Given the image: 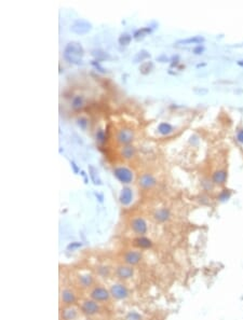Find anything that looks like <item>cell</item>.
<instances>
[{"instance_id": "obj_1", "label": "cell", "mask_w": 243, "mask_h": 320, "mask_svg": "<svg viewBox=\"0 0 243 320\" xmlns=\"http://www.w3.org/2000/svg\"><path fill=\"white\" fill-rule=\"evenodd\" d=\"M83 47L78 42H69L64 50V58L71 64H80L82 62Z\"/></svg>"}, {"instance_id": "obj_2", "label": "cell", "mask_w": 243, "mask_h": 320, "mask_svg": "<svg viewBox=\"0 0 243 320\" xmlns=\"http://www.w3.org/2000/svg\"><path fill=\"white\" fill-rule=\"evenodd\" d=\"M110 296L111 294L109 290L102 287V286H96V287H94L90 291L91 300L97 302V303H105V302H108Z\"/></svg>"}, {"instance_id": "obj_3", "label": "cell", "mask_w": 243, "mask_h": 320, "mask_svg": "<svg viewBox=\"0 0 243 320\" xmlns=\"http://www.w3.org/2000/svg\"><path fill=\"white\" fill-rule=\"evenodd\" d=\"M80 309L87 316H94V315L99 314L101 308H99V305L97 302L93 301V300H85L81 303Z\"/></svg>"}, {"instance_id": "obj_4", "label": "cell", "mask_w": 243, "mask_h": 320, "mask_svg": "<svg viewBox=\"0 0 243 320\" xmlns=\"http://www.w3.org/2000/svg\"><path fill=\"white\" fill-rule=\"evenodd\" d=\"M92 29V25L85 20H78L71 25L70 30L77 35H85Z\"/></svg>"}, {"instance_id": "obj_5", "label": "cell", "mask_w": 243, "mask_h": 320, "mask_svg": "<svg viewBox=\"0 0 243 320\" xmlns=\"http://www.w3.org/2000/svg\"><path fill=\"white\" fill-rule=\"evenodd\" d=\"M110 294L116 300H124L129 296V291L126 286L121 283H113L110 287Z\"/></svg>"}, {"instance_id": "obj_6", "label": "cell", "mask_w": 243, "mask_h": 320, "mask_svg": "<svg viewBox=\"0 0 243 320\" xmlns=\"http://www.w3.org/2000/svg\"><path fill=\"white\" fill-rule=\"evenodd\" d=\"M115 274L120 280H126V279H130L133 277L134 275V269L132 266L126 264H121L118 265L117 269L115 271Z\"/></svg>"}, {"instance_id": "obj_7", "label": "cell", "mask_w": 243, "mask_h": 320, "mask_svg": "<svg viewBox=\"0 0 243 320\" xmlns=\"http://www.w3.org/2000/svg\"><path fill=\"white\" fill-rule=\"evenodd\" d=\"M142 253L140 251H135V250H129L124 253L123 256V262L126 265H130V266H134V265H137L138 263L142 261Z\"/></svg>"}, {"instance_id": "obj_8", "label": "cell", "mask_w": 243, "mask_h": 320, "mask_svg": "<svg viewBox=\"0 0 243 320\" xmlns=\"http://www.w3.org/2000/svg\"><path fill=\"white\" fill-rule=\"evenodd\" d=\"M131 228L137 235L143 236L147 232V223L143 218H135L131 222Z\"/></svg>"}, {"instance_id": "obj_9", "label": "cell", "mask_w": 243, "mask_h": 320, "mask_svg": "<svg viewBox=\"0 0 243 320\" xmlns=\"http://www.w3.org/2000/svg\"><path fill=\"white\" fill-rule=\"evenodd\" d=\"M60 298H61V302H62L65 306L72 305V304H75L77 301L76 293H75L71 289H68V288H65V289H63L62 291H61Z\"/></svg>"}, {"instance_id": "obj_10", "label": "cell", "mask_w": 243, "mask_h": 320, "mask_svg": "<svg viewBox=\"0 0 243 320\" xmlns=\"http://www.w3.org/2000/svg\"><path fill=\"white\" fill-rule=\"evenodd\" d=\"M115 176L121 181L122 183H130L133 179V175L130 169L126 167H118L115 169Z\"/></svg>"}, {"instance_id": "obj_11", "label": "cell", "mask_w": 243, "mask_h": 320, "mask_svg": "<svg viewBox=\"0 0 243 320\" xmlns=\"http://www.w3.org/2000/svg\"><path fill=\"white\" fill-rule=\"evenodd\" d=\"M94 283V278L90 273H83L77 277V285L81 289H89Z\"/></svg>"}, {"instance_id": "obj_12", "label": "cell", "mask_w": 243, "mask_h": 320, "mask_svg": "<svg viewBox=\"0 0 243 320\" xmlns=\"http://www.w3.org/2000/svg\"><path fill=\"white\" fill-rule=\"evenodd\" d=\"M61 318L62 320H75L78 318V309L72 305L65 306L61 309Z\"/></svg>"}, {"instance_id": "obj_13", "label": "cell", "mask_w": 243, "mask_h": 320, "mask_svg": "<svg viewBox=\"0 0 243 320\" xmlns=\"http://www.w3.org/2000/svg\"><path fill=\"white\" fill-rule=\"evenodd\" d=\"M117 138L121 144H129V142H131L133 140V131L128 128L121 129L118 133Z\"/></svg>"}, {"instance_id": "obj_14", "label": "cell", "mask_w": 243, "mask_h": 320, "mask_svg": "<svg viewBox=\"0 0 243 320\" xmlns=\"http://www.w3.org/2000/svg\"><path fill=\"white\" fill-rule=\"evenodd\" d=\"M140 185L144 189H148V188H151L153 185L156 184V179L154 178L151 175L146 174V175H143L142 177L140 178Z\"/></svg>"}, {"instance_id": "obj_15", "label": "cell", "mask_w": 243, "mask_h": 320, "mask_svg": "<svg viewBox=\"0 0 243 320\" xmlns=\"http://www.w3.org/2000/svg\"><path fill=\"white\" fill-rule=\"evenodd\" d=\"M132 197H133L132 190L129 189V188H123L121 193H120V197H119L120 203L124 206L129 205V204L132 202Z\"/></svg>"}, {"instance_id": "obj_16", "label": "cell", "mask_w": 243, "mask_h": 320, "mask_svg": "<svg viewBox=\"0 0 243 320\" xmlns=\"http://www.w3.org/2000/svg\"><path fill=\"white\" fill-rule=\"evenodd\" d=\"M134 245L140 249H148L153 247V242L145 236H140V237L134 239Z\"/></svg>"}, {"instance_id": "obj_17", "label": "cell", "mask_w": 243, "mask_h": 320, "mask_svg": "<svg viewBox=\"0 0 243 320\" xmlns=\"http://www.w3.org/2000/svg\"><path fill=\"white\" fill-rule=\"evenodd\" d=\"M154 217H155V219L158 222H165L170 219L171 213H170V210L167 209V208H160V209H158L155 212Z\"/></svg>"}, {"instance_id": "obj_18", "label": "cell", "mask_w": 243, "mask_h": 320, "mask_svg": "<svg viewBox=\"0 0 243 320\" xmlns=\"http://www.w3.org/2000/svg\"><path fill=\"white\" fill-rule=\"evenodd\" d=\"M89 175H90L91 179H92L94 184H99V185L102 184V180L99 179V171H97V168H95L93 165L89 166Z\"/></svg>"}, {"instance_id": "obj_19", "label": "cell", "mask_w": 243, "mask_h": 320, "mask_svg": "<svg viewBox=\"0 0 243 320\" xmlns=\"http://www.w3.org/2000/svg\"><path fill=\"white\" fill-rule=\"evenodd\" d=\"M204 41V38L201 36H195V37L188 38V39H184V40H179L177 41L178 44H191V43H201Z\"/></svg>"}, {"instance_id": "obj_20", "label": "cell", "mask_w": 243, "mask_h": 320, "mask_svg": "<svg viewBox=\"0 0 243 320\" xmlns=\"http://www.w3.org/2000/svg\"><path fill=\"white\" fill-rule=\"evenodd\" d=\"M158 131L159 133L162 134V135H169L170 133L173 131V127H172V125L169 123H160L158 126Z\"/></svg>"}, {"instance_id": "obj_21", "label": "cell", "mask_w": 243, "mask_h": 320, "mask_svg": "<svg viewBox=\"0 0 243 320\" xmlns=\"http://www.w3.org/2000/svg\"><path fill=\"white\" fill-rule=\"evenodd\" d=\"M226 178H227V174L222 171H216L214 174V176H213V180L216 183H224L225 181H226Z\"/></svg>"}, {"instance_id": "obj_22", "label": "cell", "mask_w": 243, "mask_h": 320, "mask_svg": "<svg viewBox=\"0 0 243 320\" xmlns=\"http://www.w3.org/2000/svg\"><path fill=\"white\" fill-rule=\"evenodd\" d=\"M134 154H135V149L131 146L124 147L123 150H122V155H123L126 158H131Z\"/></svg>"}, {"instance_id": "obj_23", "label": "cell", "mask_w": 243, "mask_h": 320, "mask_svg": "<svg viewBox=\"0 0 243 320\" xmlns=\"http://www.w3.org/2000/svg\"><path fill=\"white\" fill-rule=\"evenodd\" d=\"M82 106H83L82 96H76L72 99V108L74 109H80Z\"/></svg>"}, {"instance_id": "obj_24", "label": "cell", "mask_w": 243, "mask_h": 320, "mask_svg": "<svg viewBox=\"0 0 243 320\" xmlns=\"http://www.w3.org/2000/svg\"><path fill=\"white\" fill-rule=\"evenodd\" d=\"M149 53H147V51H145V50H143V51H140V53H137V55L135 56V58H134V63H138V62H142L144 58H147V57H149Z\"/></svg>"}, {"instance_id": "obj_25", "label": "cell", "mask_w": 243, "mask_h": 320, "mask_svg": "<svg viewBox=\"0 0 243 320\" xmlns=\"http://www.w3.org/2000/svg\"><path fill=\"white\" fill-rule=\"evenodd\" d=\"M131 40H132V36L128 35V33H124V35L120 36V38H119V43H120L121 45H128L129 43L131 42Z\"/></svg>"}, {"instance_id": "obj_26", "label": "cell", "mask_w": 243, "mask_h": 320, "mask_svg": "<svg viewBox=\"0 0 243 320\" xmlns=\"http://www.w3.org/2000/svg\"><path fill=\"white\" fill-rule=\"evenodd\" d=\"M93 55H94L97 60H105L106 57H109L107 53H105V52L103 51H96V50L93 51Z\"/></svg>"}, {"instance_id": "obj_27", "label": "cell", "mask_w": 243, "mask_h": 320, "mask_svg": "<svg viewBox=\"0 0 243 320\" xmlns=\"http://www.w3.org/2000/svg\"><path fill=\"white\" fill-rule=\"evenodd\" d=\"M96 139H97V141H99L101 144H103V142L105 141L106 136H105V133H104L103 129H99V131H96Z\"/></svg>"}, {"instance_id": "obj_28", "label": "cell", "mask_w": 243, "mask_h": 320, "mask_svg": "<svg viewBox=\"0 0 243 320\" xmlns=\"http://www.w3.org/2000/svg\"><path fill=\"white\" fill-rule=\"evenodd\" d=\"M153 68V63H145L144 65H142L140 66V71L143 72V73H147L148 71H150V69Z\"/></svg>"}, {"instance_id": "obj_29", "label": "cell", "mask_w": 243, "mask_h": 320, "mask_svg": "<svg viewBox=\"0 0 243 320\" xmlns=\"http://www.w3.org/2000/svg\"><path fill=\"white\" fill-rule=\"evenodd\" d=\"M150 31H151L150 28H148V27H145V28H142V29H140V30L136 31V33H134V37L138 38L140 36H143L144 33H150Z\"/></svg>"}, {"instance_id": "obj_30", "label": "cell", "mask_w": 243, "mask_h": 320, "mask_svg": "<svg viewBox=\"0 0 243 320\" xmlns=\"http://www.w3.org/2000/svg\"><path fill=\"white\" fill-rule=\"evenodd\" d=\"M82 246V242H70L69 245L67 246V250H75V249H78Z\"/></svg>"}, {"instance_id": "obj_31", "label": "cell", "mask_w": 243, "mask_h": 320, "mask_svg": "<svg viewBox=\"0 0 243 320\" xmlns=\"http://www.w3.org/2000/svg\"><path fill=\"white\" fill-rule=\"evenodd\" d=\"M99 274H101L103 277H107L108 275H109V269H108L107 266H101L99 269Z\"/></svg>"}, {"instance_id": "obj_32", "label": "cell", "mask_w": 243, "mask_h": 320, "mask_svg": "<svg viewBox=\"0 0 243 320\" xmlns=\"http://www.w3.org/2000/svg\"><path fill=\"white\" fill-rule=\"evenodd\" d=\"M128 320H140V316L135 312H132L128 315Z\"/></svg>"}, {"instance_id": "obj_33", "label": "cell", "mask_w": 243, "mask_h": 320, "mask_svg": "<svg viewBox=\"0 0 243 320\" xmlns=\"http://www.w3.org/2000/svg\"><path fill=\"white\" fill-rule=\"evenodd\" d=\"M203 51H204V47H203V45H197V47L194 49V53L197 54V55H199V54H202V53H203Z\"/></svg>"}, {"instance_id": "obj_34", "label": "cell", "mask_w": 243, "mask_h": 320, "mask_svg": "<svg viewBox=\"0 0 243 320\" xmlns=\"http://www.w3.org/2000/svg\"><path fill=\"white\" fill-rule=\"evenodd\" d=\"M78 124H79V125H80L82 128H85V127H87L88 122H87V120H85V119H83V118H80V119L78 120Z\"/></svg>"}, {"instance_id": "obj_35", "label": "cell", "mask_w": 243, "mask_h": 320, "mask_svg": "<svg viewBox=\"0 0 243 320\" xmlns=\"http://www.w3.org/2000/svg\"><path fill=\"white\" fill-rule=\"evenodd\" d=\"M237 139H238V141H239V142H242V144H243V129H242V131H238Z\"/></svg>"}, {"instance_id": "obj_36", "label": "cell", "mask_w": 243, "mask_h": 320, "mask_svg": "<svg viewBox=\"0 0 243 320\" xmlns=\"http://www.w3.org/2000/svg\"><path fill=\"white\" fill-rule=\"evenodd\" d=\"M228 197H229V193L227 194V191H224V192H222V194H221L219 198H221L222 201H225V199H227Z\"/></svg>"}, {"instance_id": "obj_37", "label": "cell", "mask_w": 243, "mask_h": 320, "mask_svg": "<svg viewBox=\"0 0 243 320\" xmlns=\"http://www.w3.org/2000/svg\"><path fill=\"white\" fill-rule=\"evenodd\" d=\"M93 65H94V66H95V67H96V68H99V70H101V71H102V72H105V69H104V68H102V67H101V66H99V63H96V62H93Z\"/></svg>"}, {"instance_id": "obj_38", "label": "cell", "mask_w": 243, "mask_h": 320, "mask_svg": "<svg viewBox=\"0 0 243 320\" xmlns=\"http://www.w3.org/2000/svg\"><path fill=\"white\" fill-rule=\"evenodd\" d=\"M71 166L74 167V171H75V172H78V171H78V168H77V166H76V164H75L74 162H71Z\"/></svg>"}]
</instances>
